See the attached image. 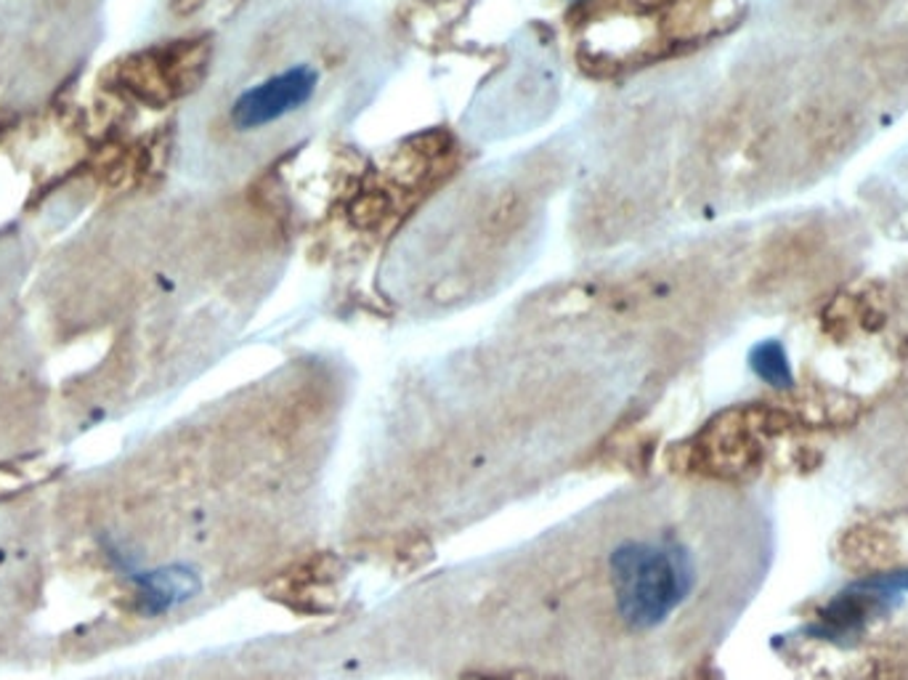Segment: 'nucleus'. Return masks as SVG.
Instances as JSON below:
<instances>
[{
  "label": "nucleus",
  "mask_w": 908,
  "mask_h": 680,
  "mask_svg": "<svg viewBox=\"0 0 908 680\" xmlns=\"http://www.w3.org/2000/svg\"><path fill=\"white\" fill-rule=\"evenodd\" d=\"M608 579L629 630H656L691 598L699 569L678 540H627L608 558Z\"/></svg>",
  "instance_id": "nucleus-1"
},
{
  "label": "nucleus",
  "mask_w": 908,
  "mask_h": 680,
  "mask_svg": "<svg viewBox=\"0 0 908 680\" xmlns=\"http://www.w3.org/2000/svg\"><path fill=\"white\" fill-rule=\"evenodd\" d=\"M322 88V70L314 62H295L274 70L234 96L229 107L231 128L240 134H258L274 128L314 102Z\"/></svg>",
  "instance_id": "nucleus-2"
},
{
  "label": "nucleus",
  "mask_w": 908,
  "mask_h": 680,
  "mask_svg": "<svg viewBox=\"0 0 908 680\" xmlns=\"http://www.w3.org/2000/svg\"><path fill=\"white\" fill-rule=\"evenodd\" d=\"M904 598H908V569L868 574L842 587L805 627V632L818 640L845 646L858 638L872 619L885 617L895 606H900Z\"/></svg>",
  "instance_id": "nucleus-3"
},
{
  "label": "nucleus",
  "mask_w": 908,
  "mask_h": 680,
  "mask_svg": "<svg viewBox=\"0 0 908 680\" xmlns=\"http://www.w3.org/2000/svg\"><path fill=\"white\" fill-rule=\"evenodd\" d=\"M202 62L205 59L189 43L142 51L117 64V85H123L125 94L144 102H165L191 88Z\"/></svg>",
  "instance_id": "nucleus-4"
},
{
  "label": "nucleus",
  "mask_w": 908,
  "mask_h": 680,
  "mask_svg": "<svg viewBox=\"0 0 908 680\" xmlns=\"http://www.w3.org/2000/svg\"><path fill=\"white\" fill-rule=\"evenodd\" d=\"M138 600L147 614H165L184 600L195 598L200 590V577L189 566H163V569L144 572L136 577Z\"/></svg>",
  "instance_id": "nucleus-5"
},
{
  "label": "nucleus",
  "mask_w": 908,
  "mask_h": 680,
  "mask_svg": "<svg viewBox=\"0 0 908 680\" xmlns=\"http://www.w3.org/2000/svg\"><path fill=\"white\" fill-rule=\"evenodd\" d=\"M749 369H752L765 386L779 388V391L794 386V369L792 362H789L786 346L775 338L754 343L752 352H749Z\"/></svg>",
  "instance_id": "nucleus-6"
},
{
  "label": "nucleus",
  "mask_w": 908,
  "mask_h": 680,
  "mask_svg": "<svg viewBox=\"0 0 908 680\" xmlns=\"http://www.w3.org/2000/svg\"><path fill=\"white\" fill-rule=\"evenodd\" d=\"M202 3L205 0H174V11L178 17H191L202 9Z\"/></svg>",
  "instance_id": "nucleus-7"
}]
</instances>
